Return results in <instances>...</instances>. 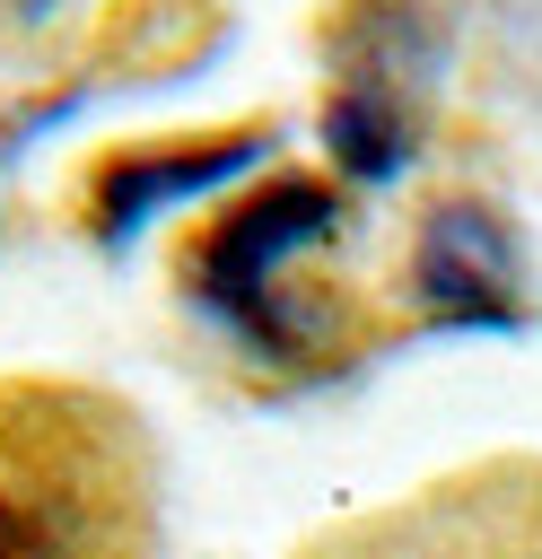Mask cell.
<instances>
[{"label": "cell", "mask_w": 542, "mask_h": 559, "mask_svg": "<svg viewBox=\"0 0 542 559\" xmlns=\"http://www.w3.org/2000/svg\"><path fill=\"white\" fill-rule=\"evenodd\" d=\"M52 393H26V419L0 428V559H131L122 480L105 463L114 419L79 402V419H44Z\"/></svg>", "instance_id": "6da1fadb"}, {"label": "cell", "mask_w": 542, "mask_h": 559, "mask_svg": "<svg viewBox=\"0 0 542 559\" xmlns=\"http://www.w3.org/2000/svg\"><path fill=\"white\" fill-rule=\"evenodd\" d=\"M323 236H341V192H332V183L280 175V183L245 192V201L192 245V262H184L192 306H201L227 341H245L254 358H306V323L288 314L280 271H288L306 245H323Z\"/></svg>", "instance_id": "7a4b0ae2"}, {"label": "cell", "mask_w": 542, "mask_h": 559, "mask_svg": "<svg viewBox=\"0 0 542 559\" xmlns=\"http://www.w3.org/2000/svg\"><path fill=\"white\" fill-rule=\"evenodd\" d=\"M411 297L437 332H525V236L490 201H437L411 245Z\"/></svg>", "instance_id": "3957f363"}, {"label": "cell", "mask_w": 542, "mask_h": 559, "mask_svg": "<svg viewBox=\"0 0 542 559\" xmlns=\"http://www.w3.org/2000/svg\"><path fill=\"white\" fill-rule=\"evenodd\" d=\"M262 148H271V131H219V140H192V148L175 140V148H122V157H105L96 183H87V201H96V236L122 253L149 218H166V210H184V201L236 183Z\"/></svg>", "instance_id": "277c9868"}, {"label": "cell", "mask_w": 542, "mask_h": 559, "mask_svg": "<svg viewBox=\"0 0 542 559\" xmlns=\"http://www.w3.org/2000/svg\"><path fill=\"white\" fill-rule=\"evenodd\" d=\"M446 35H455V0H350L341 35H332V70H341L332 87L411 105L437 79Z\"/></svg>", "instance_id": "5b68a950"}, {"label": "cell", "mask_w": 542, "mask_h": 559, "mask_svg": "<svg viewBox=\"0 0 542 559\" xmlns=\"http://www.w3.org/2000/svg\"><path fill=\"white\" fill-rule=\"evenodd\" d=\"M323 148L350 183H393L420 148V114L393 105V96H358V87H332L323 105Z\"/></svg>", "instance_id": "8992f818"}, {"label": "cell", "mask_w": 542, "mask_h": 559, "mask_svg": "<svg viewBox=\"0 0 542 559\" xmlns=\"http://www.w3.org/2000/svg\"><path fill=\"white\" fill-rule=\"evenodd\" d=\"M9 9H17V17H52L61 0H9Z\"/></svg>", "instance_id": "52a82bcc"}]
</instances>
